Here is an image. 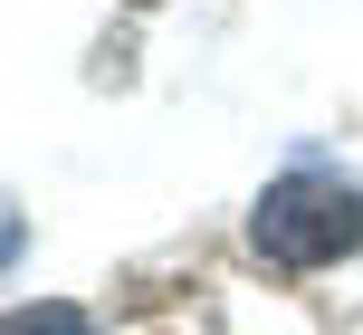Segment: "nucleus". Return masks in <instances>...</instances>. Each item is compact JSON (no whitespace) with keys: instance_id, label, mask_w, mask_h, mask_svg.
Returning <instances> with one entry per match:
<instances>
[{"instance_id":"obj_1","label":"nucleus","mask_w":363,"mask_h":335,"mask_svg":"<svg viewBox=\"0 0 363 335\" xmlns=\"http://www.w3.org/2000/svg\"><path fill=\"white\" fill-rule=\"evenodd\" d=\"M249 249L268 268H287V278H315V268L354 259V249H363V182L345 163H325V153H296V163L258 192Z\"/></svg>"},{"instance_id":"obj_2","label":"nucleus","mask_w":363,"mask_h":335,"mask_svg":"<svg viewBox=\"0 0 363 335\" xmlns=\"http://www.w3.org/2000/svg\"><path fill=\"white\" fill-rule=\"evenodd\" d=\"M0 335H96V317H86V307H67V297H19Z\"/></svg>"}]
</instances>
